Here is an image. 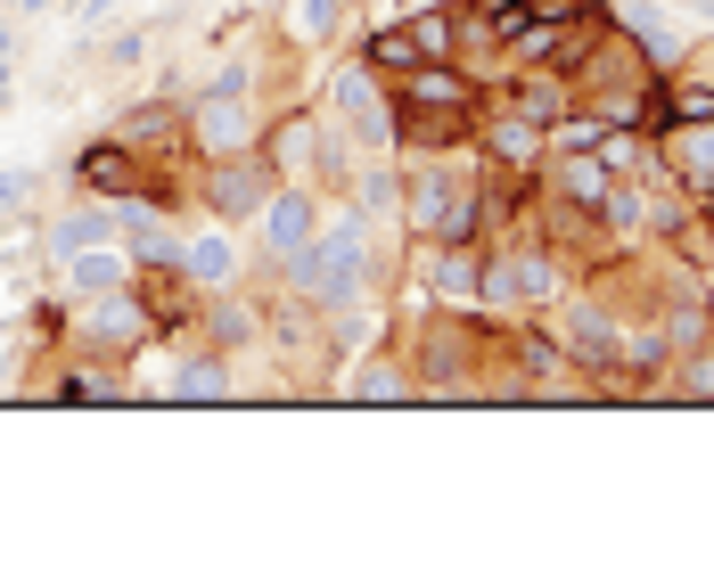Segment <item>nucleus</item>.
I'll use <instances>...</instances> for the list:
<instances>
[{
	"mask_svg": "<svg viewBox=\"0 0 714 574\" xmlns=\"http://www.w3.org/2000/svg\"><path fill=\"white\" fill-rule=\"evenodd\" d=\"M304 288H312V295H345V288H353V239L304 246Z\"/></svg>",
	"mask_w": 714,
	"mask_h": 574,
	"instance_id": "obj_1",
	"label": "nucleus"
},
{
	"mask_svg": "<svg viewBox=\"0 0 714 574\" xmlns=\"http://www.w3.org/2000/svg\"><path fill=\"white\" fill-rule=\"evenodd\" d=\"M198 123H205V140H214V148H230V140H239V108H230V99H205V108H198Z\"/></svg>",
	"mask_w": 714,
	"mask_h": 574,
	"instance_id": "obj_2",
	"label": "nucleus"
},
{
	"mask_svg": "<svg viewBox=\"0 0 714 574\" xmlns=\"http://www.w3.org/2000/svg\"><path fill=\"white\" fill-rule=\"evenodd\" d=\"M82 181L91 189H123V157L115 148H91V157H82Z\"/></svg>",
	"mask_w": 714,
	"mask_h": 574,
	"instance_id": "obj_3",
	"label": "nucleus"
},
{
	"mask_svg": "<svg viewBox=\"0 0 714 574\" xmlns=\"http://www.w3.org/2000/svg\"><path fill=\"white\" fill-rule=\"evenodd\" d=\"M108 214H74V222H58V246H99V239H108Z\"/></svg>",
	"mask_w": 714,
	"mask_h": 574,
	"instance_id": "obj_4",
	"label": "nucleus"
},
{
	"mask_svg": "<svg viewBox=\"0 0 714 574\" xmlns=\"http://www.w3.org/2000/svg\"><path fill=\"white\" fill-rule=\"evenodd\" d=\"M411 50L444 58V50H452V26H444V17H419V26H411Z\"/></svg>",
	"mask_w": 714,
	"mask_h": 574,
	"instance_id": "obj_5",
	"label": "nucleus"
},
{
	"mask_svg": "<svg viewBox=\"0 0 714 574\" xmlns=\"http://www.w3.org/2000/svg\"><path fill=\"white\" fill-rule=\"evenodd\" d=\"M271 239H280V246H296V239H304V205H296V198L280 205V222H271Z\"/></svg>",
	"mask_w": 714,
	"mask_h": 574,
	"instance_id": "obj_6",
	"label": "nucleus"
},
{
	"mask_svg": "<svg viewBox=\"0 0 714 574\" xmlns=\"http://www.w3.org/2000/svg\"><path fill=\"white\" fill-rule=\"evenodd\" d=\"M378 58H386V67H411L419 50H411V33H386V41H378Z\"/></svg>",
	"mask_w": 714,
	"mask_h": 574,
	"instance_id": "obj_7",
	"label": "nucleus"
},
{
	"mask_svg": "<svg viewBox=\"0 0 714 574\" xmlns=\"http://www.w3.org/2000/svg\"><path fill=\"white\" fill-rule=\"evenodd\" d=\"M214 198H222V205H247V198H255V181H247V173H222Z\"/></svg>",
	"mask_w": 714,
	"mask_h": 574,
	"instance_id": "obj_8",
	"label": "nucleus"
},
{
	"mask_svg": "<svg viewBox=\"0 0 714 574\" xmlns=\"http://www.w3.org/2000/svg\"><path fill=\"white\" fill-rule=\"evenodd\" d=\"M26 189H33V173H0V214H9V205L26 198Z\"/></svg>",
	"mask_w": 714,
	"mask_h": 574,
	"instance_id": "obj_9",
	"label": "nucleus"
},
{
	"mask_svg": "<svg viewBox=\"0 0 714 574\" xmlns=\"http://www.w3.org/2000/svg\"><path fill=\"white\" fill-rule=\"evenodd\" d=\"M108 9H115V0H91V17H108Z\"/></svg>",
	"mask_w": 714,
	"mask_h": 574,
	"instance_id": "obj_10",
	"label": "nucleus"
}]
</instances>
